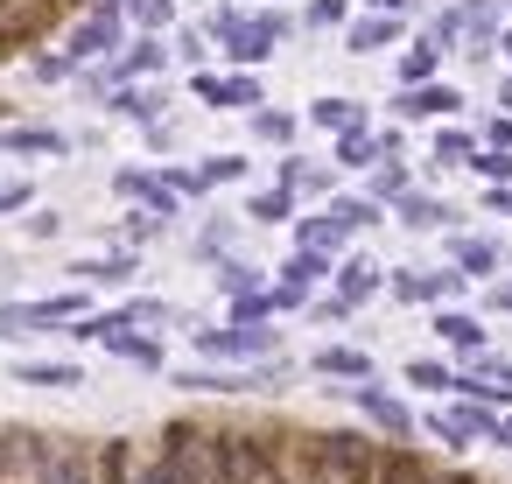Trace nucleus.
I'll return each mask as SVG.
<instances>
[{
	"label": "nucleus",
	"mask_w": 512,
	"mask_h": 484,
	"mask_svg": "<svg viewBox=\"0 0 512 484\" xmlns=\"http://www.w3.org/2000/svg\"><path fill=\"white\" fill-rule=\"evenodd\" d=\"M162 477L169 484H218V442L197 421H169L162 435Z\"/></svg>",
	"instance_id": "nucleus-1"
},
{
	"label": "nucleus",
	"mask_w": 512,
	"mask_h": 484,
	"mask_svg": "<svg viewBox=\"0 0 512 484\" xmlns=\"http://www.w3.org/2000/svg\"><path fill=\"white\" fill-rule=\"evenodd\" d=\"M267 463H274V484H323V435L274 428L267 435Z\"/></svg>",
	"instance_id": "nucleus-2"
},
{
	"label": "nucleus",
	"mask_w": 512,
	"mask_h": 484,
	"mask_svg": "<svg viewBox=\"0 0 512 484\" xmlns=\"http://www.w3.org/2000/svg\"><path fill=\"white\" fill-rule=\"evenodd\" d=\"M50 22H57V0H0V57L29 50Z\"/></svg>",
	"instance_id": "nucleus-3"
},
{
	"label": "nucleus",
	"mask_w": 512,
	"mask_h": 484,
	"mask_svg": "<svg viewBox=\"0 0 512 484\" xmlns=\"http://www.w3.org/2000/svg\"><path fill=\"white\" fill-rule=\"evenodd\" d=\"M372 470H379V449H372L365 435H323V477H337V484H372Z\"/></svg>",
	"instance_id": "nucleus-4"
},
{
	"label": "nucleus",
	"mask_w": 512,
	"mask_h": 484,
	"mask_svg": "<svg viewBox=\"0 0 512 484\" xmlns=\"http://www.w3.org/2000/svg\"><path fill=\"white\" fill-rule=\"evenodd\" d=\"M43 435L36 428H0V477H22V470H36L43 463Z\"/></svg>",
	"instance_id": "nucleus-5"
},
{
	"label": "nucleus",
	"mask_w": 512,
	"mask_h": 484,
	"mask_svg": "<svg viewBox=\"0 0 512 484\" xmlns=\"http://www.w3.org/2000/svg\"><path fill=\"white\" fill-rule=\"evenodd\" d=\"M36 477H43V484H99L92 463H85V449H71V442H50L43 463H36Z\"/></svg>",
	"instance_id": "nucleus-6"
},
{
	"label": "nucleus",
	"mask_w": 512,
	"mask_h": 484,
	"mask_svg": "<svg viewBox=\"0 0 512 484\" xmlns=\"http://www.w3.org/2000/svg\"><path fill=\"white\" fill-rule=\"evenodd\" d=\"M372 484H428V463H421L414 449H379V470H372Z\"/></svg>",
	"instance_id": "nucleus-7"
},
{
	"label": "nucleus",
	"mask_w": 512,
	"mask_h": 484,
	"mask_svg": "<svg viewBox=\"0 0 512 484\" xmlns=\"http://www.w3.org/2000/svg\"><path fill=\"white\" fill-rule=\"evenodd\" d=\"M358 407H365V414H372V421H379L386 435H407V428H414V414H407L400 400H386V393H372V386H358Z\"/></svg>",
	"instance_id": "nucleus-8"
},
{
	"label": "nucleus",
	"mask_w": 512,
	"mask_h": 484,
	"mask_svg": "<svg viewBox=\"0 0 512 484\" xmlns=\"http://www.w3.org/2000/svg\"><path fill=\"white\" fill-rule=\"evenodd\" d=\"M113 29H120V22H113V8H99V15H92V22L71 36V57H99V50L113 43Z\"/></svg>",
	"instance_id": "nucleus-9"
},
{
	"label": "nucleus",
	"mask_w": 512,
	"mask_h": 484,
	"mask_svg": "<svg viewBox=\"0 0 512 484\" xmlns=\"http://www.w3.org/2000/svg\"><path fill=\"white\" fill-rule=\"evenodd\" d=\"M400 113H407V120H421V113H456V92H442V85L407 92V99H400Z\"/></svg>",
	"instance_id": "nucleus-10"
},
{
	"label": "nucleus",
	"mask_w": 512,
	"mask_h": 484,
	"mask_svg": "<svg viewBox=\"0 0 512 484\" xmlns=\"http://www.w3.org/2000/svg\"><path fill=\"white\" fill-rule=\"evenodd\" d=\"M22 386H85L78 365H22Z\"/></svg>",
	"instance_id": "nucleus-11"
},
{
	"label": "nucleus",
	"mask_w": 512,
	"mask_h": 484,
	"mask_svg": "<svg viewBox=\"0 0 512 484\" xmlns=\"http://www.w3.org/2000/svg\"><path fill=\"white\" fill-rule=\"evenodd\" d=\"M134 477V456H127V442H106V456H99V484H127Z\"/></svg>",
	"instance_id": "nucleus-12"
},
{
	"label": "nucleus",
	"mask_w": 512,
	"mask_h": 484,
	"mask_svg": "<svg viewBox=\"0 0 512 484\" xmlns=\"http://www.w3.org/2000/svg\"><path fill=\"white\" fill-rule=\"evenodd\" d=\"M435 330H442V337H449V344H463V351H477V344H484V330H477V323H470V316H442V323H435Z\"/></svg>",
	"instance_id": "nucleus-13"
},
{
	"label": "nucleus",
	"mask_w": 512,
	"mask_h": 484,
	"mask_svg": "<svg viewBox=\"0 0 512 484\" xmlns=\"http://www.w3.org/2000/svg\"><path fill=\"white\" fill-rule=\"evenodd\" d=\"M316 365H323V372H351V379H372V358H358V351H323Z\"/></svg>",
	"instance_id": "nucleus-14"
},
{
	"label": "nucleus",
	"mask_w": 512,
	"mask_h": 484,
	"mask_svg": "<svg viewBox=\"0 0 512 484\" xmlns=\"http://www.w3.org/2000/svg\"><path fill=\"white\" fill-rule=\"evenodd\" d=\"M316 120H323V127H344V134H351V127H358V106H351V99H323V106H316Z\"/></svg>",
	"instance_id": "nucleus-15"
},
{
	"label": "nucleus",
	"mask_w": 512,
	"mask_h": 484,
	"mask_svg": "<svg viewBox=\"0 0 512 484\" xmlns=\"http://www.w3.org/2000/svg\"><path fill=\"white\" fill-rule=\"evenodd\" d=\"M456 260H463V274H484V267H498V253H491L484 239H463V246H456Z\"/></svg>",
	"instance_id": "nucleus-16"
},
{
	"label": "nucleus",
	"mask_w": 512,
	"mask_h": 484,
	"mask_svg": "<svg viewBox=\"0 0 512 484\" xmlns=\"http://www.w3.org/2000/svg\"><path fill=\"white\" fill-rule=\"evenodd\" d=\"M379 43H393V22H358L351 29V50H379Z\"/></svg>",
	"instance_id": "nucleus-17"
},
{
	"label": "nucleus",
	"mask_w": 512,
	"mask_h": 484,
	"mask_svg": "<svg viewBox=\"0 0 512 484\" xmlns=\"http://www.w3.org/2000/svg\"><path fill=\"white\" fill-rule=\"evenodd\" d=\"M372 288H379V274H372L365 260H351V267H344V295L358 302V295H372Z\"/></svg>",
	"instance_id": "nucleus-18"
},
{
	"label": "nucleus",
	"mask_w": 512,
	"mask_h": 484,
	"mask_svg": "<svg viewBox=\"0 0 512 484\" xmlns=\"http://www.w3.org/2000/svg\"><path fill=\"white\" fill-rule=\"evenodd\" d=\"M8 148H22V155H57L64 141H57V134H8Z\"/></svg>",
	"instance_id": "nucleus-19"
},
{
	"label": "nucleus",
	"mask_w": 512,
	"mask_h": 484,
	"mask_svg": "<svg viewBox=\"0 0 512 484\" xmlns=\"http://www.w3.org/2000/svg\"><path fill=\"white\" fill-rule=\"evenodd\" d=\"M337 155H344V162H351V169H365V162H372V155H379V148H372V141H365V134H358V127H351V134H344V148H337Z\"/></svg>",
	"instance_id": "nucleus-20"
},
{
	"label": "nucleus",
	"mask_w": 512,
	"mask_h": 484,
	"mask_svg": "<svg viewBox=\"0 0 512 484\" xmlns=\"http://www.w3.org/2000/svg\"><path fill=\"white\" fill-rule=\"evenodd\" d=\"M253 127H260V141H288V134H295V120H288V113H260Z\"/></svg>",
	"instance_id": "nucleus-21"
},
{
	"label": "nucleus",
	"mask_w": 512,
	"mask_h": 484,
	"mask_svg": "<svg viewBox=\"0 0 512 484\" xmlns=\"http://www.w3.org/2000/svg\"><path fill=\"white\" fill-rule=\"evenodd\" d=\"M407 225H442V204L435 197H407Z\"/></svg>",
	"instance_id": "nucleus-22"
},
{
	"label": "nucleus",
	"mask_w": 512,
	"mask_h": 484,
	"mask_svg": "<svg viewBox=\"0 0 512 484\" xmlns=\"http://www.w3.org/2000/svg\"><path fill=\"white\" fill-rule=\"evenodd\" d=\"M477 169H484L491 183H512V155H505V148H491V155H477Z\"/></svg>",
	"instance_id": "nucleus-23"
},
{
	"label": "nucleus",
	"mask_w": 512,
	"mask_h": 484,
	"mask_svg": "<svg viewBox=\"0 0 512 484\" xmlns=\"http://www.w3.org/2000/svg\"><path fill=\"white\" fill-rule=\"evenodd\" d=\"M407 78H428L435 71V43H421V50H407V64H400Z\"/></svg>",
	"instance_id": "nucleus-24"
},
{
	"label": "nucleus",
	"mask_w": 512,
	"mask_h": 484,
	"mask_svg": "<svg viewBox=\"0 0 512 484\" xmlns=\"http://www.w3.org/2000/svg\"><path fill=\"white\" fill-rule=\"evenodd\" d=\"M470 155H477L470 134H442V162H470Z\"/></svg>",
	"instance_id": "nucleus-25"
},
{
	"label": "nucleus",
	"mask_w": 512,
	"mask_h": 484,
	"mask_svg": "<svg viewBox=\"0 0 512 484\" xmlns=\"http://www.w3.org/2000/svg\"><path fill=\"white\" fill-rule=\"evenodd\" d=\"M309 22H316V29H330V22H344V0H316V8H309Z\"/></svg>",
	"instance_id": "nucleus-26"
},
{
	"label": "nucleus",
	"mask_w": 512,
	"mask_h": 484,
	"mask_svg": "<svg viewBox=\"0 0 512 484\" xmlns=\"http://www.w3.org/2000/svg\"><path fill=\"white\" fill-rule=\"evenodd\" d=\"M155 64H162V50H155V43H141V50H134L120 71H155Z\"/></svg>",
	"instance_id": "nucleus-27"
},
{
	"label": "nucleus",
	"mask_w": 512,
	"mask_h": 484,
	"mask_svg": "<svg viewBox=\"0 0 512 484\" xmlns=\"http://www.w3.org/2000/svg\"><path fill=\"white\" fill-rule=\"evenodd\" d=\"M407 379H414V386H449V379H442V365H421V358H414V372H407Z\"/></svg>",
	"instance_id": "nucleus-28"
},
{
	"label": "nucleus",
	"mask_w": 512,
	"mask_h": 484,
	"mask_svg": "<svg viewBox=\"0 0 512 484\" xmlns=\"http://www.w3.org/2000/svg\"><path fill=\"white\" fill-rule=\"evenodd\" d=\"M15 204H29V190L22 183H0V211H15Z\"/></svg>",
	"instance_id": "nucleus-29"
},
{
	"label": "nucleus",
	"mask_w": 512,
	"mask_h": 484,
	"mask_svg": "<svg viewBox=\"0 0 512 484\" xmlns=\"http://www.w3.org/2000/svg\"><path fill=\"white\" fill-rule=\"evenodd\" d=\"M127 484H169V477H162V463H155V470H148V477H127Z\"/></svg>",
	"instance_id": "nucleus-30"
},
{
	"label": "nucleus",
	"mask_w": 512,
	"mask_h": 484,
	"mask_svg": "<svg viewBox=\"0 0 512 484\" xmlns=\"http://www.w3.org/2000/svg\"><path fill=\"white\" fill-rule=\"evenodd\" d=\"M498 442H512V421H498Z\"/></svg>",
	"instance_id": "nucleus-31"
},
{
	"label": "nucleus",
	"mask_w": 512,
	"mask_h": 484,
	"mask_svg": "<svg viewBox=\"0 0 512 484\" xmlns=\"http://www.w3.org/2000/svg\"><path fill=\"white\" fill-rule=\"evenodd\" d=\"M379 8H407V0H379Z\"/></svg>",
	"instance_id": "nucleus-32"
},
{
	"label": "nucleus",
	"mask_w": 512,
	"mask_h": 484,
	"mask_svg": "<svg viewBox=\"0 0 512 484\" xmlns=\"http://www.w3.org/2000/svg\"><path fill=\"white\" fill-rule=\"evenodd\" d=\"M505 106H512V85H505Z\"/></svg>",
	"instance_id": "nucleus-33"
},
{
	"label": "nucleus",
	"mask_w": 512,
	"mask_h": 484,
	"mask_svg": "<svg viewBox=\"0 0 512 484\" xmlns=\"http://www.w3.org/2000/svg\"><path fill=\"white\" fill-rule=\"evenodd\" d=\"M505 379H512V365H505Z\"/></svg>",
	"instance_id": "nucleus-34"
}]
</instances>
